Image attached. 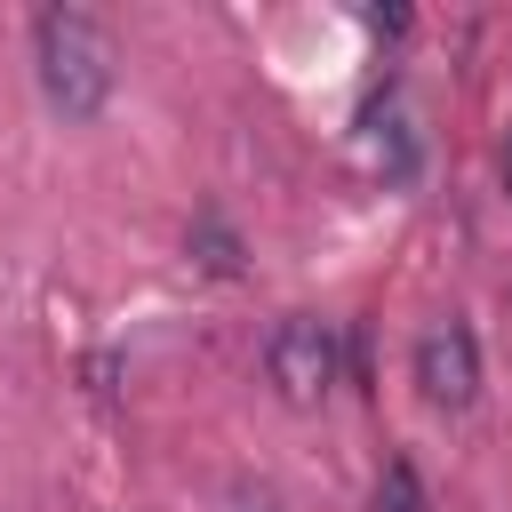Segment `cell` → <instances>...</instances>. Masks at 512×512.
<instances>
[{
  "label": "cell",
  "mask_w": 512,
  "mask_h": 512,
  "mask_svg": "<svg viewBox=\"0 0 512 512\" xmlns=\"http://www.w3.org/2000/svg\"><path fill=\"white\" fill-rule=\"evenodd\" d=\"M32 64H40V96L64 120H96L120 88V48L104 32V16L88 8H40L32 16Z\"/></svg>",
  "instance_id": "cell-1"
},
{
  "label": "cell",
  "mask_w": 512,
  "mask_h": 512,
  "mask_svg": "<svg viewBox=\"0 0 512 512\" xmlns=\"http://www.w3.org/2000/svg\"><path fill=\"white\" fill-rule=\"evenodd\" d=\"M264 376H272V392H280L288 408H320L328 384L344 376L336 328H328L320 312H288V320L272 328V344H264Z\"/></svg>",
  "instance_id": "cell-2"
},
{
  "label": "cell",
  "mask_w": 512,
  "mask_h": 512,
  "mask_svg": "<svg viewBox=\"0 0 512 512\" xmlns=\"http://www.w3.org/2000/svg\"><path fill=\"white\" fill-rule=\"evenodd\" d=\"M408 376H416V392L432 400V408H472L480 400V336L464 328V320H432L424 336H416V352H408Z\"/></svg>",
  "instance_id": "cell-3"
},
{
  "label": "cell",
  "mask_w": 512,
  "mask_h": 512,
  "mask_svg": "<svg viewBox=\"0 0 512 512\" xmlns=\"http://www.w3.org/2000/svg\"><path fill=\"white\" fill-rule=\"evenodd\" d=\"M352 144H360V160H368L376 184H416V168H424V128H416V112H408L400 88H376L360 104Z\"/></svg>",
  "instance_id": "cell-4"
},
{
  "label": "cell",
  "mask_w": 512,
  "mask_h": 512,
  "mask_svg": "<svg viewBox=\"0 0 512 512\" xmlns=\"http://www.w3.org/2000/svg\"><path fill=\"white\" fill-rule=\"evenodd\" d=\"M184 256H192L200 272H216V280H240V264H248V248H240V232H232L224 216H192Z\"/></svg>",
  "instance_id": "cell-5"
},
{
  "label": "cell",
  "mask_w": 512,
  "mask_h": 512,
  "mask_svg": "<svg viewBox=\"0 0 512 512\" xmlns=\"http://www.w3.org/2000/svg\"><path fill=\"white\" fill-rule=\"evenodd\" d=\"M368 512H432V496H424V472H416L408 456H392V464L376 472V496H368Z\"/></svg>",
  "instance_id": "cell-6"
},
{
  "label": "cell",
  "mask_w": 512,
  "mask_h": 512,
  "mask_svg": "<svg viewBox=\"0 0 512 512\" xmlns=\"http://www.w3.org/2000/svg\"><path fill=\"white\" fill-rule=\"evenodd\" d=\"M224 512H280V488H264V480H232Z\"/></svg>",
  "instance_id": "cell-7"
},
{
  "label": "cell",
  "mask_w": 512,
  "mask_h": 512,
  "mask_svg": "<svg viewBox=\"0 0 512 512\" xmlns=\"http://www.w3.org/2000/svg\"><path fill=\"white\" fill-rule=\"evenodd\" d=\"M360 24H368L376 40H400V32L416 24V16H408V8H360Z\"/></svg>",
  "instance_id": "cell-8"
},
{
  "label": "cell",
  "mask_w": 512,
  "mask_h": 512,
  "mask_svg": "<svg viewBox=\"0 0 512 512\" xmlns=\"http://www.w3.org/2000/svg\"><path fill=\"white\" fill-rule=\"evenodd\" d=\"M496 176H504V200H512V128H504V144H496Z\"/></svg>",
  "instance_id": "cell-9"
}]
</instances>
